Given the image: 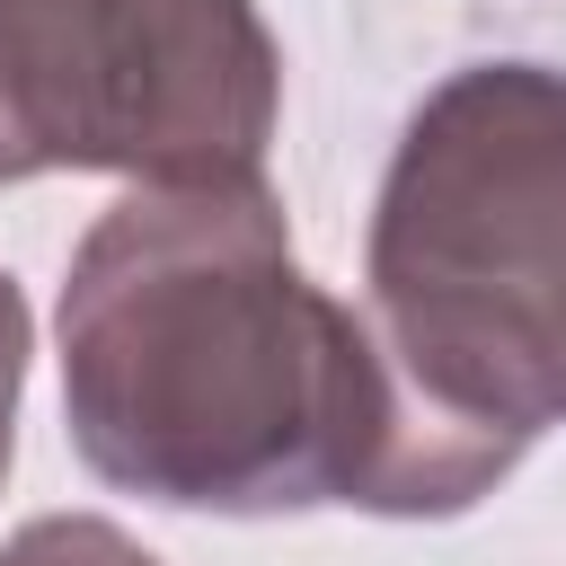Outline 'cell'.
<instances>
[{
    "instance_id": "cell-1",
    "label": "cell",
    "mask_w": 566,
    "mask_h": 566,
    "mask_svg": "<svg viewBox=\"0 0 566 566\" xmlns=\"http://www.w3.org/2000/svg\"><path fill=\"white\" fill-rule=\"evenodd\" d=\"M53 336L71 451L168 513L442 522L531 451L398 371L363 301L301 265L265 177L106 203L71 248Z\"/></svg>"
},
{
    "instance_id": "cell-3",
    "label": "cell",
    "mask_w": 566,
    "mask_h": 566,
    "mask_svg": "<svg viewBox=\"0 0 566 566\" xmlns=\"http://www.w3.org/2000/svg\"><path fill=\"white\" fill-rule=\"evenodd\" d=\"M283 44L256 0H0V186L265 177Z\"/></svg>"
},
{
    "instance_id": "cell-2",
    "label": "cell",
    "mask_w": 566,
    "mask_h": 566,
    "mask_svg": "<svg viewBox=\"0 0 566 566\" xmlns=\"http://www.w3.org/2000/svg\"><path fill=\"white\" fill-rule=\"evenodd\" d=\"M363 318L416 389L539 442L566 424V71H442L371 195Z\"/></svg>"
},
{
    "instance_id": "cell-5",
    "label": "cell",
    "mask_w": 566,
    "mask_h": 566,
    "mask_svg": "<svg viewBox=\"0 0 566 566\" xmlns=\"http://www.w3.org/2000/svg\"><path fill=\"white\" fill-rule=\"evenodd\" d=\"M27 292L0 274V478H9V451H18V389H27Z\"/></svg>"
},
{
    "instance_id": "cell-4",
    "label": "cell",
    "mask_w": 566,
    "mask_h": 566,
    "mask_svg": "<svg viewBox=\"0 0 566 566\" xmlns=\"http://www.w3.org/2000/svg\"><path fill=\"white\" fill-rule=\"evenodd\" d=\"M0 566H159V557L106 513H35L0 539Z\"/></svg>"
}]
</instances>
